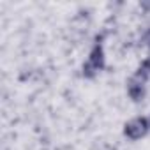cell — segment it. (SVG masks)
<instances>
[{"mask_svg":"<svg viewBox=\"0 0 150 150\" xmlns=\"http://www.w3.org/2000/svg\"><path fill=\"white\" fill-rule=\"evenodd\" d=\"M145 129H146V122L141 120V118H138V120H134L132 124L127 125L125 132H127L131 138H138V136H141V134L145 132Z\"/></svg>","mask_w":150,"mask_h":150,"instance_id":"obj_1","label":"cell"},{"mask_svg":"<svg viewBox=\"0 0 150 150\" xmlns=\"http://www.w3.org/2000/svg\"><path fill=\"white\" fill-rule=\"evenodd\" d=\"M101 64H103L101 50H96V51H94V55H92V58H90V62H88V67H87V69H99V67H101Z\"/></svg>","mask_w":150,"mask_h":150,"instance_id":"obj_2","label":"cell"}]
</instances>
